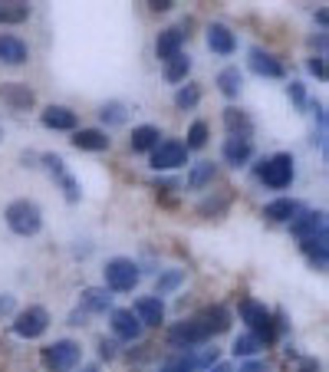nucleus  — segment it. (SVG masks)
Returning a JSON list of instances; mask_svg holds the SVG:
<instances>
[{"instance_id": "49530a36", "label": "nucleus", "mask_w": 329, "mask_h": 372, "mask_svg": "<svg viewBox=\"0 0 329 372\" xmlns=\"http://www.w3.org/2000/svg\"><path fill=\"white\" fill-rule=\"evenodd\" d=\"M73 372H99V366H76Z\"/></svg>"}, {"instance_id": "412c9836", "label": "nucleus", "mask_w": 329, "mask_h": 372, "mask_svg": "<svg viewBox=\"0 0 329 372\" xmlns=\"http://www.w3.org/2000/svg\"><path fill=\"white\" fill-rule=\"evenodd\" d=\"M300 211H303V208H300V201L277 198V201H270L267 208H263V217H267V221H277V224H290Z\"/></svg>"}, {"instance_id": "f704fd0d", "label": "nucleus", "mask_w": 329, "mask_h": 372, "mask_svg": "<svg viewBox=\"0 0 329 372\" xmlns=\"http://www.w3.org/2000/svg\"><path fill=\"white\" fill-rule=\"evenodd\" d=\"M30 17L26 4H0V24H24Z\"/></svg>"}, {"instance_id": "f257e3e1", "label": "nucleus", "mask_w": 329, "mask_h": 372, "mask_svg": "<svg viewBox=\"0 0 329 372\" xmlns=\"http://www.w3.org/2000/svg\"><path fill=\"white\" fill-rule=\"evenodd\" d=\"M4 221H7V227L14 234H20V237H33V234H40V227H43V211H40L36 201L17 198L7 205Z\"/></svg>"}, {"instance_id": "2eb2a0df", "label": "nucleus", "mask_w": 329, "mask_h": 372, "mask_svg": "<svg viewBox=\"0 0 329 372\" xmlns=\"http://www.w3.org/2000/svg\"><path fill=\"white\" fill-rule=\"evenodd\" d=\"M40 119H43V125L53 132H76V113L66 109V105H46Z\"/></svg>"}, {"instance_id": "6e6552de", "label": "nucleus", "mask_w": 329, "mask_h": 372, "mask_svg": "<svg viewBox=\"0 0 329 372\" xmlns=\"http://www.w3.org/2000/svg\"><path fill=\"white\" fill-rule=\"evenodd\" d=\"M50 329V310L46 306H26L14 316V333L20 339H40Z\"/></svg>"}, {"instance_id": "a211bd4d", "label": "nucleus", "mask_w": 329, "mask_h": 372, "mask_svg": "<svg viewBox=\"0 0 329 372\" xmlns=\"http://www.w3.org/2000/svg\"><path fill=\"white\" fill-rule=\"evenodd\" d=\"M221 155H224V162L231 165V168H237V165H247L254 155V145L251 139H241V135H227L224 148H221Z\"/></svg>"}, {"instance_id": "a18cd8bd", "label": "nucleus", "mask_w": 329, "mask_h": 372, "mask_svg": "<svg viewBox=\"0 0 329 372\" xmlns=\"http://www.w3.org/2000/svg\"><path fill=\"white\" fill-rule=\"evenodd\" d=\"M208 372H234V369H231V363H214Z\"/></svg>"}, {"instance_id": "c85d7f7f", "label": "nucleus", "mask_w": 329, "mask_h": 372, "mask_svg": "<svg viewBox=\"0 0 329 372\" xmlns=\"http://www.w3.org/2000/svg\"><path fill=\"white\" fill-rule=\"evenodd\" d=\"M188 73H191V56H184V53H178V56H172L164 63V79L168 83H184Z\"/></svg>"}, {"instance_id": "a878e982", "label": "nucleus", "mask_w": 329, "mask_h": 372, "mask_svg": "<svg viewBox=\"0 0 329 372\" xmlns=\"http://www.w3.org/2000/svg\"><path fill=\"white\" fill-rule=\"evenodd\" d=\"M214 175H217L214 162H194V165H191V172H188V188L191 191L208 188V185L214 182Z\"/></svg>"}, {"instance_id": "aec40b11", "label": "nucleus", "mask_w": 329, "mask_h": 372, "mask_svg": "<svg viewBox=\"0 0 329 372\" xmlns=\"http://www.w3.org/2000/svg\"><path fill=\"white\" fill-rule=\"evenodd\" d=\"M198 320L211 336H217V333H227V329H231V310L221 306V303H214V306H208L204 313H198Z\"/></svg>"}, {"instance_id": "5701e85b", "label": "nucleus", "mask_w": 329, "mask_h": 372, "mask_svg": "<svg viewBox=\"0 0 329 372\" xmlns=\"http://www.w3.org/2000/svg\"><path fill=\"white\" fill-rule=\"evenodd\" d=\"M73 145L83 152H105L109 148V135L103 129H79L73 132Z\"/></svg>"}, {"instance_id": "79ce46f5", "label": "nucleus", "mask_w": 329, "mask_h": 372, "mask_svg": "<svg viewBox=\"0 0 329 372\" xmlns=\"http://www.w3.org/2000/svg\"><path fill=\"white\" fill-rule=\"evenodd\" d=\"M148 7H152V10H158V14H164V10H172L174 4H172V0H152Z\"/></svg>"}, {"instance_id": "0eeeda50", "label": "nucleus", "mask_w": 329, "mask_h": 372, "mask_svg": "<svg viewBox=\"0 0 329 372\" xmlns=\"http://www.w3.org/2000/svg\"><path fill=\"white\" fill-rule=\"evenodd\" d=\"M211 339V333L204 326H201V320L194 316V320H182L174 323L172 329H168V343H172L174 349H184V353H191V349L204 346Z\"/></svg>"}, {"instance_id": "39448f33", "label": "nucleus", "mask_w": 329, "mask_h": 372, "mask_svg": "<svg viewBox=\"0 0 329 372\" xmlns=\"http://www.w3.org/2000/svg\"><path fill=\"white\" fill-rule=\"evenodd\" d=\"M83 363V346L73 339H56L43 349V366L50 372H73Z\"/></svg>"}, {"instance_id": "9b49d317", "label": "nucleus", "mask_w": 329, "mask_h": 372, "mask_svg": "<svg viewBox=\"0 0 329 372\" xmlns=\"http://www.w3.org/2000/svg\"><path fill=\"white\" fill-rule=\"evenodd\" d=\"M30 60V46L17 33H0V63L4 66H24Z\"/></svg>"}, {"instance_id": "72a5a7b5", "label": "nucleus", "mask_w": 329, "mask_h": 372, "mask_svg": "<svg viewBox=\"0 0 329 372\" xmlns=\"http://www.w3.org/2000/svg\"><path fill=\"white\" fill-rule=\"evenodd\" d=\"M198 103H201V89L194 86V83H184V86L174 93V105H178V109H194Z\"/></svg>"}, {"instance_id": "20e7f679", "label": "nucleus", "mask_w": 329, "mask_h": 372, "mask_svg": "<svg viewBox=\"0 0 329 372\" xmlns=\"http://www.w3.org/2000/svg\"><path fill=\"white\" fill-rule=\"evenodd\" d=\"M257 175L270 191L290 188V185H293V175H296L293 172V155H290V152H280V155L263 158V162L257 165Z\"/></svg>"}, {"instance_id": "c9c22d12", "label": "nucleus", "mask_w": 329, "mask_h": 372, "mask_svg": "<svg viewBox=\"0 0 329 372\" xmlns=\"http://www.w3.org/2000/svg\"><path fill=\"white\" fill-rule=\"evenodd\" d=\"M60 185H63V195H66V201H73V205H76L79 195H83V191H79V182H76V178L66 172V175H60Z\"/></svg>"}, {"instance_id": "b1692460", "label": "nucleus", "mask_w": 329, "mask_h": 372, "mask_svg": "<svg viewBox=\"0 0 329 372\" xmlns=\"http://www.w3.org/2000/svg\"><path fill=\"white\" fill-rule=\"evenodd\" d=\"M217 89H221V95H227V99H237L244 89V73L237 70V66H224V70L217 73Z\"/></svg>"}, {"instance_id": "f8f14e48", "label": "nucleus", "mask_w": 329, "mask_h": 372, "mask_svg": "<svg viewBox=\"0 0 329 372\" xmlns=\"http://www.w3.org/2000/svg\"><path fill=\"white\" fill-rule=\"evenodd\" d=\"M184 30L182 26H168V30H162V33H158V40H155V56L162 63H168L172 60V56H178V53L184 50Z\"/></svg>"}, {"instance_id": "6ab92c4d", "label": "nucleus", "mask_w": 329, "mask_h": 372, "mask_svg": "<svg viewBox=\"0 0 329 372\" xmlns=\"http://www.w3.org/2000/svg\"><path fill=\"white\" fill-rule=\"evenodd\" d=\"M79 303H83V313H105L113 310V294L105 290V286H86L83 294H79Z\"/></svg>"}, {"instance_id": "7c9ffc66", "label": "nucleus", "mask_w": 329, "mask_h": 372, "mask_svg": "<svg viewBox=\"0 0 329 372\" xmlns=\"http://www.w3.org/2000/svg\"><path fill=\"white\" fill-rule=\"evenodd\" d=\"M162 372H198V349H191V353H182L168 359L162 366Z\"/></svg>"}, {"instance_id": "2f4dec72", "label": "nucleus", "mask_w": 329, "mask_h": 372, "mask_svg": "<svg viewBox=\"0 0 329 372\" xmlns=\"http://www.w3.org/2000/svg\"><path fill=\"white\" fill-rule=\"evenodd\" d=\"M208 135H211V129H208V122H191V129H188V139H184V148L188 152H194V148H204L208 145Z\"/></svg>"}, {"instance_id": "4468645a", "label": "nucleus", "mask_w": 329, "mask_h": 372, "mask_svg": "<svg viewBox=\"0 0 329 372\" xmlns=\"http://www.w3.org/2000/svg\"><path fill=\"white\" fill-rule=\"evenodd\" d=\"M0 103H7L14 113H26V109L36 103V95H33V89H26L24 83H4V86H0Z\"/></svg>"}, {"instance_id": "423d86ee", "label": "nucleus", "mask_w": 329, "mask_h": 372, "mask_svg": "<svg viewBox=\"0 0 329 372\" xmlns=\"http://www.w3.org/2000/svg\"><path fill=\"white\" fill-rule=\"evenodd\" d=\"M148 162H152L155 172H174V168L188 165V148H184V142H178V139H162L152 152H148Z\"/></svg>"}, {"instance_id": "ea45409f", "label": "nucleus", "mask_w": 329, "mask_h": 372, "mask_svg": "<svg viewBox=\"0 0 329 372\" xmlns=\"http://www.w3.org/2000/svg\"><path fill=\"white\" fill-rule=\"evenodd\" d=\"M263 369H267V363H263V359H247V363H244L237 372H263Z\"/></svg>"}, {"instance_id": "7ed1b4c3", "label": "nucleus", "mask_w": 329, "mask_h": 372, "mask_svg": "<svg viewBox=\"0 0 329 372\" xmlns=\"http://www.w3.org/2000/svg\"><path fill=\"white\" fill-rule=\"evenodd\" d=\"M241 320L251 326V333L260 339V343H277L280 326H283V323H277V316L257 300H244L241 303Z\"/></svg>"}, {"instance_id": "4c0bfd02", "label": "nucleus", "mask_w": 329, "mask_h": 372, "mask_svg": "<svg viewBox=\"0 0 329 372\" xmlns=\"http://www.w3.org/2000/svg\"><path fill=\"white\" fill-rule=\"evenodd\" d=\"M306 70L316 79H326V60H323V56H310V60H306Z\"/></svg>"}, {"instance_id": "9d476101", "label": "nucleus", "mask_w": 329, "mask_h": 372, "mask_svg": "<svg viewBox=\"0 0 329 372\" xmlns=\"http://www.w3.org/2000/svg\"><path fill=\"white\" fill-rule=\"evenodd\" d=\"M109 329H113V336L122 339V343H135L142 336V323L135 320V313L132 310H113L109 313Z\"/></svg>"}, {"instance_id": "dca6fc26", "label": "nucleus", "mask_w": 329, "mask_h": 372, "mask_svg": "<svg viewBox=\"0 0 329 372\" xmlns=\"http://www.w3.org/2000/svg\"><path fill=\"white\" fill-rule=\"evenodd\" d=\"M251 70L257 73V76H267V79H280L283 76V63L273 56V53L260 50V46H254L251 50Z\"/></svg>"}, {"instance_id": "c03bdc74", "label": "nucleus", "mask_w": 329, "mask_h": 372, "mask_svg": "<svg viewBox=\"0 0 329 372\" xmlns=\"http://www.w3.org/2000/svg\"><path fill=\"white\" fill-rule=\"evenodd\" d=\"M310 46H316V50H323V46H326V33H316L310 40Z\"/></svg>"}, {"instance_id": "cd10ccee", "label": "nucleus", "mask_w": 329, "mask_h": 372, "mask_svg": "<svg viewBox=\"0 0 329 372\" xmlns=\"http://www.w3.org/2000/svg\"><path fill=\"white\" fill-rule=\"evenodd\" d=\"M182 284H184V270L182 267H168V270H162V274L155 277V294H152V296H158V300H162L164 294L178 290Z\"/></svg>"}, {"instance_id": "473e14b6", "label": "nucleus", "mask_w": 329, "mask_h": 372, "mask_svg": "<svg viewBox=\"0 0 329 372\" xmlns=\"http://www.w3.org/2000/svg\"><path fill=\"white\" fill-rule=\"evenodd\" d=\"M99 119H103V125H125L129 109H125L122 103H105L103 109H99Z\"/></svg>"}, {"instance_id": "393cba45", "label": "nucleus", "mask_w": 329, "mask_h": 372, "mask_svg": "<svg viewBox=\"0 0 329 372\" xmlns=\"http://www.w3.org/2000/svg\"><path fill=\"white\" fill-rule=\"evenodd\" d=\"M224 125L231 135H241V139H251L254 135V122L244 109H224Z\"/></svg>"}, {"instance_id": "a19ab883", "label": "nucleus", "mask_w": 329, "mask_h": 372, "mask_svg": "<svg viewBox=\"0 0 329 372\" xmlns=\"http://www.w3.org/2000/svg\"><path fill=\"white\" fill-rule=\"evenodd\" d=\"M10 310H14V296H10V294H0V316H7Z\"/></svg>"}, {"instance_id": "37998d69", "label": "nucleus", "mask_w": 329, "mask_h": 372, "mask_svg": "<svg viewBox=\"0 0 329 372\" xmlns=\"http://www.w3.org/2000/svg\"><path fill=\"white\" fill-rule=\"evenodd\" d=\"M83 323H86V313H83V310L70 313V326H83Z\"/></svg>"}, {"instance_id": "e433bc0d", "label": "nucleus", "mask_w": 329, "mask_h": 372, "mask_svg": "<svg viewBox=\"0 0 329 372\" xmlns=\"http://www.w3.org/2000/svg\"><path fill=\"white\" fill-rule=\"evenodd\" d=\"M286 93H290V99H293L296 109H303V105H306V89H303V83H300V79H293V83L286 86Z\"/></svg>"}, {"instance_id": "4be33fe9", "label": "nucleus", "mask_w": 329, "mask_h": 372, "mask_svg": "<svg viewBox=\"0 0 329 372\" xmlns=\"http://www.w3.org/2000/svg\"><path fill=\"white\" fill-rule=\"evenodd\" d=\"M158 142H162L158 125H135L132 135H129V148H132V152H152Z\"/></svg>"}, {"instance_id": "f3484780", "label": "nucleus", "mask_w": 329, "mask_h": 372, "mask_svg": "<svg viewBox=\"0 0 329 372\" xmlns=\"http://www.w3.org/2000/svg\"><path fill=\"white\" fill-rule=\"evenodd\" d=\"M208 50L217 53V56H231L237 50V40L231 33V26L224 24H211L208 26Z\"/></svg>"}, {"instance_id": "f03ea898", "label": "nucleus", "mask_w": 329, "mask_h": 372, "mask_svg": "<svg viewBox=\"0 0 329 372\" xmlns=\"http://www.w3.org/2000/svg\"><path fill=\"white\" fill-rule=\"evenodd\" d=\"M103 277H105L103 286L109 294H132L142 280V267L132 257H113V260H105Z\"/></svg>"}, {"instance_id": "de8ad7c7", "label": "nucleus", "mask_w": 329, "mask_h": 372, "mask_svg": "<svg viewBox=\"0 0 329 372\" xmlns=\"http://www.w3.org/2000/svg\"><path fill=\"white\" fill-rule=\"evenodd\" d=\"M0 142H4V125H0Z\"/></svg>"}, {"instance_id": "c756f323", "label": "nucleus", "mask_w": 329, "mask_h": 372, "mask_svg": "<svg viewBox=\"0 0 329 372\" xmlns=\"http://www.w3.org/2000/svg\"><path fill=\"white\" fill-rule=\"evenodd\" d=\"M231 349H234L237 359H257V353L263 349V343H260L254 333H241V336L234 339V346H231Z\"/></svg>"}, {"instance_id": "bb28decb", "label": "nucleus", "mask_w": 329, "mask_h": 372, "mask_svg": "<svg viewBox=\"0 0 329 372\" xmlns=\"http://www.w3.org/2000/svg\"><path fill=\"white\" fill-rule=\"evenodd\" d=\"M300 247H303V254L310 257L313 267H326L329 260V247H326V234H316V237H310V241H300Z\"/></svg>"}, {"instance_id": "ddd939ff", "label": "nucleus", "mask_w": 329, "mask_h": 372, "mask_svg": "<svg viewBox=\"0 0 329 372\" xmlns=\"http://www.w3.org/2000/svg\"><path fill=\"white\" fill-rule=\"evenodd\" d=\"M132 313H135V320L142 323V329L145 326H162L164 323V303L158 300V296H139L135 306H132Z\"/></svg>"}, {"instance_id": "1a4fd4ad", "label": "nucleus", "mask_w": 329, "mask_h": 372, "mask_svg": "<svg viewBox=\"0 0 329 372\" xmlns=\"http://www.w3.org/2000/svg\"><path fill=\"white\" fill-rule=\"evenodd\" d=\"M290 234H293L296 241H310L316 234H326V215L323 211H300L290 221Z\"/></svg>"}, {"instance_id": "58836bf2", "label": "nucleus", "mask_w": 329, "mask_h": 372, "mask_svg": "<svg viewBox=\"0 0 329 372\" xmlns=\"http://www.w3.org/2000/svg\"><path fill=\"white\" fill-rule=\"evenodd\" d=\"M99 356H103V359H115V343L113 339H99Z\"/></svg>"}]
</instances>
